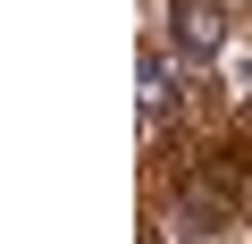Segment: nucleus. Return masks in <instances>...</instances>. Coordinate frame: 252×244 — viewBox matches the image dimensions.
<instances>
[{"label": "nucleus", "instance_id": "f257e3e1", "mask_svg": "<svg viewBox=\"0 0 252 244\" xmlns=\"http://www.w3.org/2000/svg\"><path fill=\"white\" fill-rule=\"evenodd\" d=\"M168 17H177V51H185V59H210V51L227 42V26H219V9H210V0H177Z\"/></svg>", "mask_w": 252, "mask_h": 244}, {"label": "nucleus", "instance_id": "7ed1b4c3", "mask_svg": "<svg viewBox=\"0 0 252 244\" xmlns=\"http://www.w3.org/2000/svg\"><path fill=\"white\" fill-rule=\"evenodd\" d=\"M244 93H252V59H244Z\"/></svg>", "mask_w": 252, "mask_h": 244}, {"label": "nucleus", "instance_id": "f03ea898", "mask_svg": "<svg viewBox=\"0 0 252 244\" xmlns=\"http://www.w3.org/2000/svg\"><path fill=\"white\" fill-rule=\"evenodd\" d=\"M168 101H177V68H168V59H160V51H143V109H152V118H160V109H168Z\"/></svg>", "mask_w": 252, "mask_h": 244}]
</instances>
